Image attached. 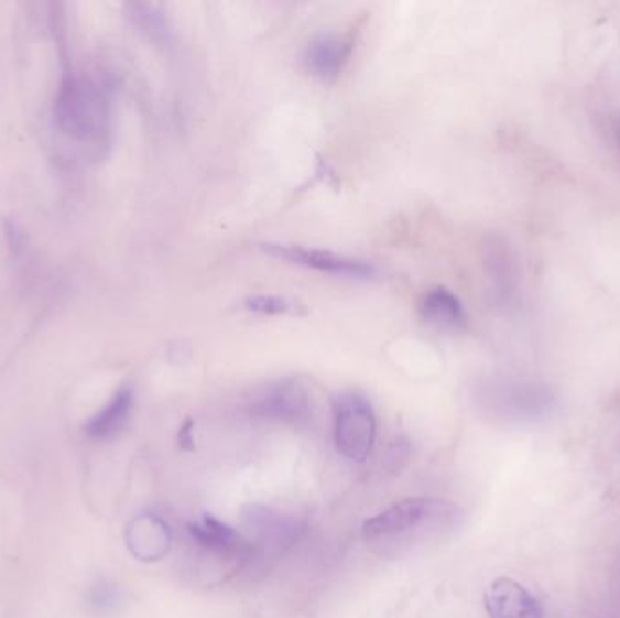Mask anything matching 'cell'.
I'll return each instance as SVG.
<instances>
[{
  "label": "cell",
  "instance_id": "obj_1",
  "mask_svg": "<svg viewBox=\"0 0 620 618\" xmlns=\"http://www.w3.org/2000/svg\"><path fill=\"white\" fill-rule=\"evenodd\" d=\"M461 519V508L454 502L414 497L395 502L369 519L361 535L376 553L398 557L420 542L450 532L459 527Z\"/></svg>",
  "mask_w": 620,
  "mask_h": 618
},
{
  "label": "cell",
  "instance_id": "obj_2",
  "mask_svg": "<svg viewBox=\"0 0 620 618\" xmlns=\"http://www.w3.org/2000/svg\"><path fill=\"white\" fill-rule=\"evenodd\" d=\"M55 117L62 131L80 142H97L109 133L108 98L86 78L67 75L62 80Z\"/></svg>",
  "mask_w": 620,
  "mask_h": 618
},
{
  "label": "cell",
  "instance_id": "obj_3",
  "mask_svg": "<svg viewBox=\"0 0 620 618\" xmlns=\"http://www.w3.org/2000/svg\"><path fill=\"white\" fill-rule=\"evenodd\" d=\"M334 445L345 459L363 463L374 448L376 414L369 398L347 390L333 399Z\"/></svg>",
  "mask_w": 620,
  "mask_h": 618
},
{
  "label": "cell",
  "instance_id": "obj_4",
  "mask_svg": "<svg viewBox=\"0 0 620 618\" xmlns=\"http://www.w3.org/2000/svg\"><path fill=\"white\" fill-rule=\"evenodd\" d=\"M481 392L490 409L508 420H546L557 406V399L550 387L526 379H492L485 383Z\"/></svg>",
  "mask_w": 620,
  "mask_h": 618
},
{
  "label": "cell",
  "instance_id": "obj_5",
  "mask_svg": "<svg viewBox=\"0 0 620 618\" xmlns=\"http://www.w3.org/2000/svg\"><path fill=\"white\" fill-rule=\"evenodd\" d=\"M252 415L280 423L307 426L313 423L318 401L313 384L303 378L280 379L267 384L249 404Z\"/></svg>",
  "mask_w": 620,
  "mask_h": 618
},
{
  "label": "cell",
  "instance_id": "obj_6",
  "mask_svg": "<svg viewBox=\"0 0 620 618\" xmlns=\"http://www.w3.org/2000/svg\"><path fill=\"white\" fill-rule=\"evenodd\" d=\"M260 249L276 260L287 261L291 265L313 269V271L330 274V277L372 280L378 274L376 267L369 261L338 254V252L327 251V249L293 246V243H262Z\"/></svg>",
  "mask_w": 620,
  "mask_h": 618
},
{
  "label": "cell",
  "instance_id": "obj_7",
  "mask_svg": "<svg viewBox=\"0 0 620 618\" xmlns=\"http://www.w3.org/2000/svg\"><path fill=\"white\" fill-rule=\"evenodd\" d=\"M485 606L490 618H544L541 600L513 578H496L488 586Z\"/></svg>",
  "mask_w": 620,
  "mask_h": 618
},
{
  "label": "cell",
  "instance_id": "obj_8",
  "mask_svg": "<svg viewBox=\"0 0 620 618\" xmlns=\"http://www.w3.org/2000/svg\"><path fill=\"white\" fill-rule=\"evenodd\" d=\"M482 265L499 302L510 303L518 294V258L502 236H488L482 243Z\"/></svg>",
  "mask_w": 620,
  "mask_h": 618
},
{
  "label": "cell",
  "instance_id": "obj_9",
  "mask_svg": "<svg viewBox=\"0 0 620 618\" xmlns=\"http://www.w3.org/2000/svg\"><path fill=\"white\" fill-rule=\"evenodd\" d=\"M352 52V41L349 36L339 35L334 31H325L314 36L305 50V64L314 77L330 83L344 72Z\"/></svg>",
  "mask_w": 620,
  "mask_h": 618
},
{
  "label": "cell",
  "instance_id": "obj_10",
  "mask_svg": "<svg viewBox=\"0 0 620 618\" xmlns=\"http://www.w3.org/2000/svg\"><path fill=\"white\" fill-rule=\"evenodd\" d=\"M133 389L126 384L119 392L115 393L111 401L100 412L93 415L91 420L84 426V432L93 441L115 440L126 429L131 410H133Z\"/></svg>",
  "mask_w": 620,
  "mask_h": 618
},
{
  "label": "cell",
  "instance_id": "obj_11",
  "mask_svg": "<svg viewBox=\"0 0 620 618\" xmlns=\"http://www.w3.org/2000/svg\"><path fill=\"white\" fill-rule=\"evenodd\" d=\"M421 314L426 322L446 330H461L467 327V311L463 307L461 300L445 286H436L426 292L421 303Z\"/></svg>",
  "mask_w": 620,
  "mask_h": 618
},
{
  "label": "cell",
  "instance_id": "obj_12",
  "mask_svg": "<svg viewBox=\"0 0 620 618\" xmlns=\"http://www.w3.org/2000/svg\"><path fill=\"white\" fill-rule=\"evenodd\" d=\"M187 532L196 544L220 555H237L243 547L238 533L232 528L216 521L215 517L206 516L200 522L189 524Z\"/></svg>",
  "mask_w": 620,
  "mask_h": 618
},
{
  "label": "cell",
  "instance_id": "obj_13",
  "mask_svg": "<svg viewBox=\"0 0 620 618\" xmlns=\"http://www.w3.org/2000/svg\"><path fill=\"white\" fill-rule=\"evenodd\" d=\"M149 541H151L156 559L162 557L170 546V530L156 517H140L129 532V546L142 561H145Z\"/></svg>",
  "mask_w": 620,
  "mask_h": 618
},
{
  "label": "cell",
  "instance_id": "obj_14",
  "mask_svg": "<svg viewBox=\"0 0 620 618\" xmlns=\"http://www.w3.org/2000/svg\"><path fill=\"white\" fill-rule=\"evenodd\" d=\"M241 307L260 316H303L307 308L294 297L278 296V294H257L247 297Z\"/></svg>",
  "mask_w": 620,
  "mask_h": 618
},
{
  "label": "cell",
  "instance_id": "obj_15",
  "mask_svg": "<svg viewBox=\"0 0 620 618\" xmlns=\"http://www.w3.org/2000/svg\"><path fill=\"white\" fill-rule=\"evenodd\" d=\"M134 21L139 22L140 28L148 31L149 36H153L154 41L160 44H171L173 42V26L164 11L156 6L139 4L134 6Z\"/></svg>",
  "mask_w": 620,
  "mask_h": 618
},
{
  "label": "cell",
  "instance_id": "obj_16",
  "mask_svg": "<svg viewBox=\"0 0 620 618\" xmlns=\"http://www.w3.org/2000/svg\"><path fill=\"white\" fill-rule=\"evenodd\" d=\"M613 137H616L617 149L620 153V118L617 120L616 126H613Z\"/></svg>",
  "mask_w": 620,
  "mask_h": 618
}]
</instances>
